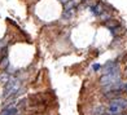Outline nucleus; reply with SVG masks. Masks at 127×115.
Returning <instances> with one entry per match:
<instances>
[{"label":"nucleus","instance_id":"4","mask_svg":"<svg viewBox=\"0 0 127 115\" xmlns=\"http://www.w3.org/2000/svg\"><path fill=\"white\" fill-rule=\"evenodd\" d=\"M121 115H127V114H125V113H122V114H121Z\"/></svg>","mask_w":127,"mask_h":115},{"label":"nucleus","instance_id":"1","mask_svg":"<svg viewBox=\"0 0 127 115\" xmlns=\"http://www.w3.org/2000/svg\"><path fill=\"white\" fill-rule=\"evenodd\" d=\"M126 107H127V100H122L119 97L113 98V101L109 105L108 115H118V114H121V111L126 110Z\"/></svg>","mask_w":127,"mask_h":115},{"label":"nucleus","instance_id":"2","mask_svg":"<svg viewBox=\"0 0 127 115\" xmlns=\"http://www.w3.org/2000/svg\"><path fill=\"white\" fill-rule=\"evenodd\" d=\"M123 93V91L121 88H112L110 92H106L105 93V97L106 98H117V97H121Z\"/></svg>","mask_w":127,"mask_h":115},{"label":"nucleus","instance_id":"3","mask_svg":"<svg viewBox=\"0 0 127 115\" xmlns=\"http://www.w3.org/2000/svg\"><path fill=\"white\" fill-rule=\"evenodd\" d=\"M99 67H100V65H95V66H94V69H95V70H97Z\"/></svg>","mask_w":127,"mask_h":115}]
</instances>
